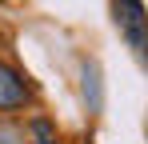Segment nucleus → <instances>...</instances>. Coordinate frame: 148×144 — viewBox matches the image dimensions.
I'll return each mask as SVG.
<instances>
[{
    "label": "nucleus",
    "mask_w": 148,
    "mask_h": 144,
    "mask_svg": "<svg viewBox=\"0 0 148 144\" xmlns=\"http://www.w3.org/2000/svg\"><path fill=\"white\" fill-rule=\"evenodd\" d=\"M112 24L120 32V40L128 44V52L148 64V12L140 0H112Z\"/></svg>",
    "instance_id": "f257e3e1"
},
{
    "label": "nucleus",
    "mask_w": 148,
    "mask_h": 144,
    "mask_svg": "<svg viewBox=\"0 0 148 144\" xmlns=\"http://www.w3.org/2000/svg\"><path fill=\"white\" fill-rule=\"evenodd\" d=\"M24 100V84H20V76L12 68H4L0 64V108H12V104H20Z\"/></svg>",
    "instance_id": "f03ea898"
}]
</instances>
